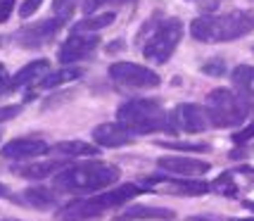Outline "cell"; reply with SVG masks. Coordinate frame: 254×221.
Here are the masks:
<instances>
[{
    "label": "cell",
    "mask_w": 254,
    "mask_h": 221,
    "mask_svg": "<svg viewBox=\"0 0 254 221\" xmlns=\"http://www.w3.org/2000/svg\"><path fill=\"white\" fill-rule=\"evenodd\" d=\"M122 171L114 164L90 159L81 164L64 166L55 176V190L60 193H93V190H105L112 183H117Z\"/></svg>",
    "instance_id": "cell-1"
},
{
    "label": "cell",
    "mask_w": 254,
    "mask_h": 221,
    "mask_svg": "<svg viewBox=\"0 0 254 221\" xmlns=\"http://www.w3.org/2000/svg\"><path fill=\"white\" fill-rule=\"evenodd\" d=\"M254 31V14L247 10H233L216 17H197L190 24V33L199 43H228Z\"/></svg>",
    "instance_id": "cell-2"
},
{
    "label": "cell",
    "mask_w": 254,
    "mask_h": 221,
    "mask_svg": "<svg viewBox=\"0 0 254 221\" xmlns=\"http://www.w3.org/2000/svg\"><path fill=\"white\" fill-rule=\"evenodd\" d=\"M143 193H150L147 188H140L135 183H124L114 190H102L98 195H90L86 200H76L71 205H66L64 210L60 212V221H95L100 217H105L110 210H117L126 205L128 200L138 198Z\"/></svg>",
    "instance_id": "cell-3"
},
{
    "label": "cell",
    "mask_w": 254,
    "mask_h": 221,
    "mask_svg": "<svg viewBox=\"0 0 254 221\" xmlns=\"http://www.w3.org/2000/svg\"><path fill=\"white\" fill-rule=\"evenodd\" d=\"M117 119L128 133H176L171 114L164 112V107L150 98H133L119 105Z\"/></svg>",
    "instance_id": "cell-4"
},
{
    "label": "cell",
    "mask_w": 254,
    "mask_h": 221,
    "mask_svg": "<svg viewBox=\"0 0 254 221\" xmlns=\"http://www.w3.org/2000/svg\"><path fill=\"white\" fill-rule=\"evenodd\" d=\"M138 38H140L143 55L155 65H164V62H169V57L174 55V50L183 38V22L176 17L152 19L143 26Z\"/></svg>",
    "instance_id": "cell-5"
},
{
    "label": "cell",
    "mask_w": 254,
    "mask_h": 221,
    "mask_svg": "<svg viewBox=\"0 0 254 221\" xmlns=\"http://www.w3.org/2000/svg\"><path fill=\"white\" fill-rule=\"evenodd\" d=\"M207 117L216 129H233L247 119V105L228 88H216L207 95Z\"/></svg>",
    "instance_id": "cell-6"
},
{
    "label": "cell",
    "mask_w": 254,
    "mask_h": 221,
    "mask_svg": "<svg viewBox=\"0 0 254 221\" xmlns=\"http://www.w3.org/2000/svg\"><path fill=\"white\" fill-rule=\"evenodd\" d=\"M110 76L119 86L135 88V90L157 88L162 83V78H159L157 72H152L150 67L135 65V62H114V65H110Z\"/></svg>",
    "instance_id": "cell-7"
},
{
    "label": "cell",
    "mask_w": 254,
    "mask_h": 221,
    "mask_svg": "<svg viewBox=\"0 0 254 221\" xmlns=\"http://www.w3.org/2000/svg\"><path fill=\"white\" fill-rule=\"evenodd\" d=\"M64 24H66L64 17H55V19H43V22L22 26L19 31L14 33V43L22 45V48H29V50H36L41 45L50 43Z\"/></svg>",
    "instance_id": "cell-8"
},
{
    "label": "cell",
    "mask_w": 254,
    "mask_h": 221,
    "mask_svg": "<svg viewBox=\"0 0 254 221\" xmlns=\"http://www.w3.org/2000/svg\"><path fill=\"white\" fill-rule=\"evenodd\" d=\"M145 186H157L159 193H169V195H186V198H199L207 195L211 190V183L207 181H190V178H171V176H145Z\"/></svg>",
    "instance_id": "cell-9"
},
{
    "label": "cell",
    "mask_w": 254,
    "mask_h": 221,
    "mask_svg": "<svg viewBox=\"0 0 254 221\" xmlns=\"http://www.w3.org/2000/svg\"><path fill=\"white\" fill-rule=\"evenodd\" d=\"M100 38L98 36H90V33H71L64 43L60 45L57 50V60L62 65H71L78 60H86L88 55H93L98 50Z\"/></svg>",
    "instance_id": "cell-10"
},
{
    "label": "cell",
    "mask_w": 254,
    "mask_h": 221,
    "mask_svg": "<svg viewBox=\"0 0 254 221\" xmlns=\"http://www.w3.org/2000/svg\"><path fill=\"white\" fill-rule=\"evenodd\" d=\"M171 119H174L176 131H186V133H199L209 126L207 110L199 107V105H192V102L178 105L176 110L171 112Z\"/></svg>",
    "instance_id": "cell-11"
},
{
    "label": "cell",
    "mask_w": 254,
    "mask_h": 221,
    "mask_svg": "<svg viewBox=\"0 0 254 221\" xmlns=\"http://www.w3.org/2000/svg\"><path fill=\"white\" fill-rule=\"evenodd\" d=\"M157 166L166 171V174H174V176H202L211 169L209 162L204 159H195V157H176V155H169V157H159L157 159Z\"/></svg>",
    "instance_id": "cell-12"
},
{
    "label": "cell",
    "mask_w": 254,
    "mask_h": 221,
    "mask_svg": "<svg viewBox=\"0 0 254 221\" xmlns=\"http://www.w3.org/2000/svg\"><path fill=\"white\" fill-rule=\"evenodd\" d=\"M0 155L5 159H33V157L41 155H50V145L43 138H36V136H26V138H14L0 150Z\"/></svg>",
    "instance_id": "cell-13"
},
{
    "label": "cell",
    "mask_w": 254,
    "mask_h": 221,
    "mask_svg": "<svg viewBox=\"0 0 254 221\" xmlns=\"http://www.w3.org/2000/svg\"><path fill=\"white\" fill-rule=\"evenodd\" d=\"M93 141L100 147H124V145H131L133 138L131 133L124 129L122 124H100L93 129Z\"/></svg>",
    "instance_id": "cell-14"
},
{
    "label": "cell",
    "mask_w": 254,
    "mask_h": 221,
    "mask_svg": "<svg viewBox=\"0 0 254 221\" xmlns=\"http://www.w3.org/2000/svg\"><path fill=\"white\" fill-rule=\"evenodd\" d=\"M48 60H33L26 67H22L14 76L10 78V88H17V86H26V83H33V81H41V78L48 74Z\"/></svg>",
    "instance_id": "cell-15"
},
{
    "label": "cell",
    "mask_w": 254,
    "mask_h": 221,
    "mask_svg": "<svg viewBox=\"0 0 254 221\" xmlns=\"http://www.w3.org/2000/svg\"><path fill=\"white\" fill-rule=\"evenodd\" d=\"M57 193H60V190L29 188V190H24L22 202H26L29 207H33V210L45 212V210H50V207H55V205H57Z\"/></svg>",
    "instance_id": "cell-16"
},
{
    "label": "cell",
    "mask_w": 254,
    "mask_h": 221,
    "mask_svg": "<svg viewBox=\"0 0 254 221\" xmlns=\"http://www.w3.org/2000/svg\"><path fill=\"white\" fill-rule=\"evenodd\" d=\"M50 155L57 157H93L98 155V147L95 145H88L83 141H64V143H57L50 147Z\"/></svg>",
    "instance_id": "cell-17"
},
{
    "label": "cell",
    "mask_w": 254,
    "mask_h": 221,
    "mask_svg": "<svg viewBox=\"0 0 254 221\" xmlns=\"http://www.w3.org/2000/svg\"><path fill=\"white\" fill-rule=\"evenodd\" d=\"M143 219H174L171 210H162V207H128L126 212H122L117 221H143Z\"/></svg>",
    "instance_id": "cell-18"
},
{
    "label": "cell",
    "mask_w": 254,
    "mask_h": 221,
    "mask_svg": "<svg viewBox=\"0 0 254 221\" xmlns=\"http://www.w3.org/2000/svg\"><path fill=\"white\" fill-rule=\"evenodd\" d=\"M57 169H64L62 162H41V164H22V166H14V176L19 178H29V181H38V178H48L53 171Z\"/></svg>",
    "instance_id": "cell-19"
},
{
    "label": "cell",
    "mask_w": 254,
    "mask_h": 221,
    "mask_svg": "<svg viewBox=\"0 0 254 221\" xmlns=\"http://www.w3.org/2000/svg\"><path fill=\"white\" fill-rule=\"evenodd\" d=\"M231 81H233V86L240 90V93L254 98V67H250V65L235 67V69H233V74H231Z\"/></svg>",
    "instance_id": "cell-20"
},
{
    "label": "cell",
    "mask_w": 254,
    "mask_h": 221,
    "mask_svg": "<svg viewBox=\"0 0 254 221\" xmlns=\"http://www.w3.org/2000/svg\"><path fill=\"white\" fill-rule=\"evenodd\" d=\"M117 19L114 12H102V14H95V17H86L83 22L74 24V33H93V31H100V29H107L112 26Z\"/></svg>",
    "instance_id": "cell-21"
},
{
    "label": "cell",
    "mask_w": 254,
    "mask_h": 221,
    "mask_svg": "<svg viewBox=\"0 0 254 221\" xmlns=\"http://www.w3.org/2000/svg\"><path fill=\"white\" fill-rule=\"evenodd\" d=\"M81 76V69H60V72H53V74H45L41 81H38V86L41 88H55V86H62L66 81H74V78Z\"/></svg>",
    "instance_id": "cell-22"
},
{
    "label": "cell",
    "mask_w": 254,
    "mask_h": 221,
    "mask_svg": "<svg viewBox=\"0 0 254 221\" xmlns=\"http://www.w3.org/2000/svg\"><path fill=\"white\" fill-rule=\"evenodd\" d=\"M211 190L219 193V195H223V198H235V195H238V183L233 181L231 171H223L221 176L211 183Z\"/></svg>",
    "instance_id": "cell-23"
},
{
    "label": "cell",
    "mask_w": 254,
    "mask_h": 221,
    "mask_svg": "<svg viewBox=\"0 0 254 221\" xmlns=\"http://www.w3.org/2000/svg\"><path fill=\"white\" fill-rule=\"evenodd\" d=\"M86 0H53V12H55V17H64L69 19L74 10H76L78 5H83Z\"/></svg>",
    "instance_id": "cell-24"
},
{
    "label": "cell",
    "mask_w": 254,
    "mask_h": 221,
    "mask_svg": "<svg viewBox=\"0 0 254 221\" xmlns=\"http://www.w3.org/2000/svg\"><path fill=\"white\" fill-rule=\"evenodd\" d=\"M135 0H88L83 2V12H95L100 7H122V5H133Z\"/></svg>",
    "instance_id": "cell-25"
},
{
    "label": "cell",
    "mask_w": 254,
    "mask_h": 221,
    "mask_svg": "<svg viewBox=\"0 0 254 221\" xmlns=\"http://www.w3.org/2000/svg\"><path fill=\"white\" fill-rule=\"evenodd\" d=\"M159 147L166 150H188V152H199V150H209L207 143H171V141H157Z\"/></svg>",
    "instance_id": "cell-26"
},
{
    "label": "cell",
    "mask_w": 254,
    "mask_h": 221,
    "mask_svg": "<svg viewBox=\"0 0 254 221\" xmlns=\"http://www.w3.org/2000/svg\"><path fill=\"white\" fill-rule=\"evenodd\" d=\"M41 5H43V0H24L22 7H19V17H22V19H29Z\"/></svg>",
    "instance_id": "cell-27"
},
{
    "label": "cell",
    "mask_w": 254,
    "mask_h": 221,
    "mask_svg": "<svg viewBox=\"0 0 254 221\" xmlns=\"http://www.w3.org/2000/svg\"><path fill=\"white\" fill-rule=\"evenodd\" d=\"M202 72L209 74V76H221L223 72H226V65H223V60H211V62H207V65L202 67Z\"/></svg>",
    "instance_id": "cell-28"
},
{
    "label": "cell",
    "mask_w": 254,
    "mask_h": 221,
    "mask_svg": "<svg viewBox=\"0 0 254 221\" xmlns=\"http://www.w3.org/2000/svg\"><path fill=\"white\" fill-rule=\"evenodd\" d=\"M19 112H22V107H19V105H7V107H0V124L14 119Z\"/></svg>",
    "instance_id": "cell-29"
},
{
    "label": "cell",
    "mask_w": 254,
    "mask_h": 221,
    "mask_svg": "<svg viewBox=\"0 0 254 221\" xmlns=\"http://www.w3.org/2000/svg\"><path fill=\"white\" fill-rule=\"evenodd\" d=\"M12 10H14V0H0V24L10 19Z\"/></svg>",
    "instance_id": "cell-30"
},
{
    "label": "cell",
    "mask_w": 254,
    "mask_h": 221,
    "mask_svg": "<svg viewBox=\"0 0 254 221\" xmlns=\"http://www.w3.org/2000/svg\"><path fill=\"white\" fill-rule=\"evenodd\" d=\"M250 138H254V124L247 126V129H243L240 133H233V141H235V143H247Z\"/></svg>",
    "instance_id": "cell-31"
},
{
    "label": "cell",
    "mask_w": 254,
    "mask_h": 221,
    "mask_svg": "<svg viewBox=\"0 0 254 221\" xmlns=\"http://www.w3.org/2000/svg\"><path fill=\"white\" fill-rule=\"evenodd\" d=\"M10 88V76H7V72H5V67L0 65V90Z\"/></svg>",
    "instance_id": "cell-32"
},
{
    "label": "cell",
    "mask_w": 254,
    "mask_h": 221,
    "mask_svg": "<svg viewBox=\"0 0 254 221\" xmlns=\"http://www.w3.org/2000/svg\"><path fill=\"white\" fill-rule=\"evenodd\" d=\"M190 221H231V219H223V217H190Z\"/></svg>",
    "instance_id": "cell-33"
},
{
    "label": "cell",
    "mask_w": 254,
    "mask_h": 221,
    "mask_svg": "<svg viewBox=\"0 0 254 221\" xmlns=\"http://www.w3.org/2000/svg\"><path fill=\"white\" fill-rule=\"evenodd\" d=\"M243 207H245V210H252V212H254V200H245Z\"/></svg>",
    "instance_id": "cell-34"
},
{
    "label": "cell",
    "mask_w": 254,
    "mask_h": 221,
    "mask_svg": "<svg viewBox=\"0 0 254 221\" xmlns=\"http://www.w3.org/2000/svg\"><path fill=\"white\" fill-rule=\"evenodd\" d=\"M0 198H10V193H7V188L0 183Z\"/></svg>",
    "instance_id": "cell-35"
},
{
    "label": "cell",
    "mask_w": 254,
    "mask_h": 221,
    "mask_svg": "<svg viewBox=\"0 0 254 221\" xmlns=\"http://www.w3.org/2000/svg\"><path fill=\"white\" fill-rule=\"evenodd\" d=\"M240 221H254V217H252V219H240Z\"/></svg>",
    "instance_id": "cell-36"
},
{
    "label": "cell",
    "mask_w": 254,
    "mask_h": 221,
    "mask_svg": "<svg viewBox=\"0 0 254 221\" xmlns=\"http://www.w3.org/2000/svg\"><path fill=\"white\" fill-rule=\"evenodd\" d=\"M190 2H197V0H190Z\"/></svg>",
    "instance_id": "cell-37"
},
{
    "label": "cell",
    "mask_w": 254,
    "mask_h": 221,
    "mask_svg": "<svg viewBox=\"0 0 254 221\" xmlns=\"http://www.w3.org/2000/svg\"><path fill=\"white\" fill-rule=\"evenodd\" d=\"M12 221H17V219H12Z\"/></svg>",
    "instance_id": "cell-38"
},
{
    "label": "cell",
    "mask_w": 254,
    "mask_h": 221,
    "mask_svg": "<svg viewBox=\"0 0 254 221\" xmlns=\"http://www.w3.org/2000/svg\"><path fill=\"white\" fill-rule=\"evenodd\" d=\"M252 112H254V107H252Z\"/></svg>",
    "instance_id": "cell-39"
}]
</instances>
